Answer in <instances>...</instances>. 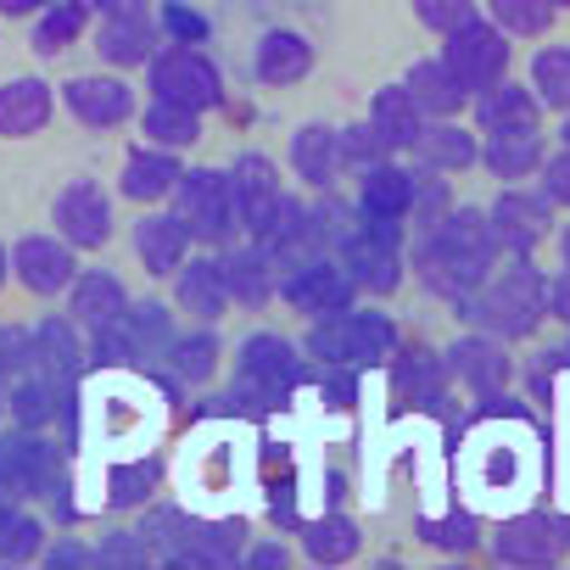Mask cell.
<instances>
[{"instance_id":"59","label":"cell","mask_w":570,"mask_h":570,"mask_svg":"<svg viewBox=\"0 0 570 570\" xmlns=\"http://www.w3.org/2000/svg\"><path fill=\"white\" fill-rule=\"evenodd\" d=\"M7 274H12V257H7V246H0V285H7Z\"/></svg>"},{"instance_id":"22","label":"cell","mask_w":570,"mask_h":570,"mask_svg":"<svg viewBox=\"0 0 570 570\" xmlns=\"http://www.w3.org/2000/svg\"><path fill=\"white\" fill-rule=\"evenodd\" d=\"M314 62H320V51H314V40L297 35V29H268V35L257 40V51H252V73H257V85H268V90L303 85V79L314 73Z\"/></svg>"},{"instance_id":"26","label":"cell","mask_w":570,"mask_h":570,"mask_svg":"<svg viewBox=\"0 0 570 570\" xmlns=\"http://www.w3.org/2000/svg\"><path fill=\"white\" fill-rule=\"evenodd\" d=\"M409 196H414V168L403 163H375L370 174H358V213L370 224H392V229H409Z\"/></svg>"},{"instance_id":"18","label":"cell","mask_w":570,"mask_h":570,"mask_svg":"<svg viewBox=\"0 0 570 570\" xmlns=\"http://www.w3.org/2000/svg\"><path fill=\"white\" fill-rule=\"evenodd\" d=\"M229 202H235V224L246 229V235H257L268 218H274V207H279V196H285V185H279V168H274V157H263V151H240L229 168Z\"/></svg>"},{"instance_id":"17","label":"cell","mask_w":570,"mask_h":570,"mask_svg":"<svg viewBox=\"0 0 570 570\" xmlns=\"http://www.w3.org/2000/svg\"><path fill=\"white\" fill-rule=\"evenodd\" d=\"M442 358H448V375H453L470 397H498V392H509V381H514L509 342H498V336H487V331L459 336Z\"/></svg>"},{"instance_id":"9","label":"cell","mask_w":570,"mask_h":570,"mask_svg":"<svg viewBox=\"0 0 570 570\" xmlns=\"http://www.w3.org/2000/svg\"><path fill=\"white\" fill-rule=\"evenodd\" d=\"M274 297L292 303L303 320H325V314H336V308H353L358 285L347 279V268H342L331 252H314V257H303V263H285V268H279Z\"/></svg>"},{"instance_id":"58","label":"cell","mask_w":570,"mask_h":570,"mask_svg":"<svg viewBox=\"0 0 570 570\" xmlns=\"http://www.w3.org/2000/svg\"><path fill=\"white\" fill-rule=\"evenodd\" d=\"M559 118H564V124H559V146L570 151V112H559Z\"/></svg>"},{"instance_id":"43","label":"cell","mask_w":570,"mask_h":570,"mask_svg":"<svg viewBox=\"0 0 570 570\" xmlns=\"http://www.w3.org/2000/svg\"><path fill=\"white\" fill-rule=\"evenodd\" d=\"M487 18L509 40H542L553 29V7H548V0H487Z\"/></svg>"},{"instance_id":"11","label":"cell","mask_w":570,"mask_h":570,"mask_svg":"<svg viewBox=\"0 0 570 570\" xmlns=\"http://www.w3.org/2000/svg\"><path fill=\"white\" fill-rule=\"evenodd\" d=\"M487 229H492V246L498 257H531L548 235H553V202L542 190H520V185H503L487 207Z\"/></svg>"},{"instance_id":"57","label":"cell","mask_w":570,"mask_h":570,"mask_svg":"<svg viewBox=\"0 0 570 570\" xmlns=\"http://www.w3.org/2000/svg\"><path fill=\"white\" fill-rule=\"evenodd\" d=\"M553 525H559V537H564V553H570V509H564V514H553Z\"/></svg>"},{"instance_id":"12","label":"cell","mask_w":570,"mask_h":570,"mask_svg":"<svg viewBox=\"0 0 570 570\" xmlns=\"http://www.w3.org/2000/svg\"><path fill=\"white\" fill-rule=\"evenodd\" d=\"M157 7L151 0H112L101 7V29H96V57L124 73V68H146L157 51Z\"/></svg>"},{"instance_id":"21","label":"cell","mask_w":570,"mask_h":570,"mask_svg":"<svg viewBox=\"0 0 570 570\" xmlns=\"http://www.w3.org/2000/svg\"><path fill=\"white\" fill-rule=\"evenodd\" d=\"M168 279H174V303H179L185 320L218 325L229 314V285H224V263L218 257H185Z\"/></svg>"},{"instance_id":"8","label":"cell","mask_w":570,"mask_h":570,"mask_svg":"<svg viewBox=\"0 0 570 570\" xmlns=\"http://www.w3.org/2000/svg\"><path fill=\"white\" fill-rule=\"evenodd\" d=\"M146 85H151V96L179 101L190 112L224 107V73L213 68V57L202 46H157L146 62Z\"/></svg>"},{"instance_id":"46","label":"cell","mask_w":570,"mask_h":570,"mask_svg":"<svg viewBox=\"0 0 570 570\" xmlns=\"http://www.w3.org/2000/svg\"><path fill=\"white\" fill-rule=\"evenodd\" d=\"M336 157H342V174H370L375 163H386L392 151H386V140L370 129V124H347V129H336Z\"/></svg>"},{"instance_id":"28","label":"cell","mask_w":570,"mask_h":570,"mask_svg":"<svg viewBox=\"0 0 570 570\" xmlns=\"http://www.w3.org/2000/svg\"><path fill=\"white\" fill-rule=\"evenodd\" d=\"M57 112V90L46 79H7L0 85V140H29L51 124Z\"/></svg>"},{"instance_id":"34","label":"cell","mask_w":570,"mask_h":570,"mask_svg":"<svg viewBox=\"0 0 570 570\" xmlns=\"http://www.w3.org/2000/svg\"><path fill=\"white\" fill-rule=\"evenodd\" d=\"M297 537H303V559H308V564H353V559L364 553V531H358V520L342 514V509H325V514L303 520Z\"/></svg>"},{"instance_id":"6","label":"cell","mask_w":570,"mask_h":570,"mask_svg":"<svg viewBox=\"0 0 570 570\" xmlns=\"http://www.w3.org/2000/svg\"><path fill=\"white\" fill-rule=\"evenodd\" d=\"M331 257L347 268V279L358 285V292H370V297H392L397 285H403V268H409V257H403V229L370 224L364 213H358V224L342 235V246H336Z\"/></svg>"},{"instance_id":"13","label":"cell","mask_w":570,"mask_h":570,"mask_svg":"<svg viewBox=\"0 0 570 570\" xmlns=\"http://www.w3.org/2000/svg\"><path fill=\"white\" fill-rule=\"evenodd\" d=\"M57 487H62V459L40 431L18 425L12 436H0V492L23 503V498H57Z\"/></svg>"},{"instance_id":"25","label":"cell","mask_w":570,"mask_h":570,"mask_svg":"<svg viewBox=\"0 0 570 570\" xmlns=\"http://www.w3.org/2000/svg\"><path fill=\"white\" fill-rule=\"evenodd\" d=\"M414 163L420 168H436V174H464V168H475L481 163V135L475 129H464L459 118H425V129L414 135Z\"/></svg>"},{"instance_id":"51","label":"cell","mask_w":570,"mask_h":570,"mask_svg":"<svg viewBox=\"0 0 570 570\" xmlns=\"http://www.w3.org/2000/svg\"><path fill=\"white\" fill-rule=\"evenodd\" d=\"M542 196L553 202V207H570V151L559 146V157H542Z\"/></svg>"},{"instance_id":"45","label":"cell","mask_w":570,"mask_h":570,"mask_svg":"<svg viewBox=\"0 0 570 570\" xmlns=\"http://www.w3.org/2000/svg\"><path fill=\"white\" fill-rule=\"evenodd\" d=\"M475 537H481L475 509H448L442 520H436V514H425V520H420V542H431L436 553H470V548H475Z\"/></svg>"},{"instance_id":"32","label":"cell","mask_w":570,"mask_h":570,"mask_svg":"<svg viewBox=\"0 0 570 570\" xmlns=\"http://www.w3.org/2000/svg\"><path fill=\"white\" fill-rule=\"evenodd\" d=\"M135 257H140V268H146L151 279H168V274L190 257V235H185V224H179L174 213L146 207V218L135 224Z\"/></svg>"},{"instance_id":"42","label":"cell","mask_w":570,"mask_h":570,"mask_svg":"<svg viewBox=\"0 0 570 570\" xmlns=\"http://www.w3.org/2000/svg\"><path fill=\"white\" fill-rule=\"evenodd\" d=\"M531 96L542 101V112H570V46L531 51Z\"/></svg>"},{"instance_id":"47","label":"cell","mask_w":570,"mask_h":570,"mask_svg":"<svg viewBox=\"0 0 570 570\" xmlns=\"http://www.w3.org/2000/svg\"><path fill=\"white\" fill-rule=\"evenodd\" d=\"M448 207H453V196H448V174H436V168H420V163H414L409 224H414V229H425V224H436V218H442Z\"/></svg>"},{"instance_id":"55","label":"cell","mask_w":570,"mask_h":570,"mask_svg":"<svg viewBox=\"0 0 570 570\" xmlns=\"http://www.w3.org/2000/svg\"><path fill=\"white\" fill-rule=\"evenodd\" d=\"M46 0H0V18H35Z\"/></svg>"},{"instance_id":"49","label":"cell","mask_w":570,"mask_h":570,"mask_svg":"<svg viewBox=\"0 0 570 570\" xmlns=\"http://www.w3.org/2000/svg\"><path fill=\"white\" fill-rule=\"evenodd\" d=\"M151 564V548L140 531H112L96 542V570H146Z\"/></svg>"},{"instance_id":"44","label":"cell","mask_w":570,"mask_h":570,"mask_svg":"<svg viewBox=\"0 0 570 570\" xmlns=\"http://www.w3.org/2000/svg\"><path fill=\"white\" fill-rule=\"evenodd\" d=\"M40 553H46V525L23 503L0 514V564H29Z\"/></svg>"},{"instance_id":"54","label":"cell","mask_w":570,"mask_h":570,"mask_svg":"<svg viewBox=\"0 0 570 570\" xmlns=\"http://www.w3.org/2000/svg\"><path fill=\"white\" fill-rule=\"evenodd\" d=\"M285 559H292V553H285L279 542H263V548H252V553H246V564H252V570H279Z\"/></svg>"},{"instance_id":"37","label":"cell","mask_w":570,"mask_h":570,"mask_svg":"<svg viewBox=\"0 0 570 570\" xmlns=\"http://www.w3.org/2000/svg\"><path fill=\"white\" fill-rule=\"evenodd\" d=\"M29 353H35V364H40L51 381H62V386H73V381L85 375V347H79V331H73V325H62V320L35 325V331H29Z\"/></svg>"},{"instance_id":"52","label":"cell","mask_w":570,"mask_h":570,"mask_svg":"<svg viewBox=\"0 0 570 570\" xmlns=\"http://www.w3.org/2000/svg\"><path fill=\"white\" fill-rule=\"evenodd\" d=\"M548 314L559 320V325H570V268L559 263V274L548 279Z\"/></svg>"},{"instance_id":"16","label":"cell","mask_w":570,"mask_h":570,"mask_svg":"<svg viewBox=\"0 0 570 570\" xmlns=\"http://www.w3.org/2000/svg\"><path fill=\"white\" fill-rule=\"evenodd\" d=\"M62 107L73 112V124L107 135V129H124L135 118V90L124 85V73H79L62 85Z\"/></svg>"},{"instance_id":"20","label":"cell","mask_w":570,"mask_h":570,"mask_svg":"<svg viewBox=\"0 0 570 570\" xmlns=\"http://www.w3.org/2000/svg\"><path fill=\"white\" fill-rule=\"evenodd\" d=\"M12 268H18V279L29 285L35 297H57V292H68L73 274H79L73 246H68L57 229H51V235H23V240L12 246Z\"/></svg>"},{"instance_id":"60","label":"cell","mask_w":570,"mask_h":570,"mask_svg":"<svg viewBox=\"0 0 570 570\" xmlns=\"http://www.w3.org/2000/svg\"><path fill=\"white\" fill-rule=\"evenodd\" d=\"M548 7H553V12H570V0H548Z\"/></svg>"},{"instance_id":"56","label":"cell","mask_w":570,"mask_h":570,"mask_svg":"<svg viewBox=\"0 0 570 570\" xmlns=\"http://www.w3.org/2000/svg\"><path fill=\"white\" fill-rule=\"evenodd\" d=\"M559 263H564V268H570V224H564V229H559Z\"/></svg>"},{"instance_id":"5","label":"cell","mask_w":570,"mask_h":570,"mask_svg":"<svg viewBox=\"0 0 570 570\" xmlns=\"http://www.w3.org/2000/svg\"><path fill=\"white\" fill-rule=\"evenodd\" d=\"M297 375H303V358H297L292 342L279 331H252L235 353V403L263 414L297 386Z\"/></svg>"},{"instance_id":"36","label":"cell","mask_w":570,"mask_h":570,"mask_svg":"<svg viewBox=\"0 0 570 570\" xmlns=\"http://www.w3.org/2000/svg\"><path fill=\"white\" fill-rule=\"evenodd\" d=\"M481 168L498 185H520L542 168V129L537 135H481Z\"/></svg>"},{"instance_id":"53","label":"cell","mask_w":570,"mask_h":570,"mask_svg":"<svg viewBox=\"0 0 570 570\" xmlns=\"http://www.w3.org/2000/svg\"><path fill=\"white\" fill-rule=\"evenodd\" d=\"M40 559H46V564H85V570H96V548H85V542H57V548H46Z\"/></svg>"},{"instance_id":"27","label":"cell","mask_w":570,"mask_h":570,"mask_svg":"<svg viewBox=\"0 0 570 570\" xmlns=\"http://www.w3.org/2000/svg\"><path fill=\"white\" fill-rule=\"evenodd\" d=\"M179 157L168 151V146H151V140H140L129 157H124V168H118V196H129V202H140V207H157V202H168V190L179 185Z\"/></svg>"},{"instance_id":"29","label":"cell","mask_w":570,"mask_h":570,"mask_svg":"<svg viewBox=\"0 0 570 570\" xmlns=\"http://www.w3.org/2000/svg\"><path fill=\"white\" fill-rule=\"evenodd\" d=\"M124 308H129V292H124V279H118V274H107V268H85V274H73V285H68V314H73V325H85V331H107V325H118Z\"/></svg>"},{"instance_id":"1","label":"cell","mask_w":570,"mask_h":570,"mask_svg":"<svg viewBox=\"0 0 570 570\" xmlns=\"http://www.w3.org/2000/svg\"><path fill=\"white\" fill-rule=\"evenodd\" d=\"M409 257H414V279L425 285L431 297L459 303L492 274L498 246H492V229H487L481 207H448L436 224L414 229V252Z\"/></svg>"},{"instance_id":"2","label":"cell","mask_w":570,"mask_h":570,"mask_svg":"<svg viewBox=\"0 0 570 570\" xmlns=\"http://www.w3.org/2000/svg\"><path fill=\"white\" fill-rule=\"evenodd\" d=\"M453 308L470 331H487L498 342H525V336H537V325L548 314V274L531 257H509L503 268L492 263V274Z\"/></svg>"},{"instance_id":"40","label":"cell","mask_w":570,"mask_h":570,"mask_svg":"<svg viewBox=\"0 0 570 570\" xmlns=\"http://www.w3.org/2000/svg\"><path fill=\"white\" fill-rule=\"evenodd\" d=\"M135 118H140V140H151V146L190 151V146L202 140V112H190V107H179V101L151 96L146 107H135Z\"/></svg>"},{"instance_id":"61","label":"cell","mask_w":570,"mask_h":570,"mask_svg":"<svg viewBox=\"0 0 570 570\" xmlns=\"http://www.w3.org/2000/svg\"><path fill=\"white\" fill-rule=\"evenodd\" d=\"M559 358H564V364H570V342H564V353H559Z\"/></svg>"},{"instance_id":"50","label":"cell","mask_w":570,"mask_h":570,"mask_svg":"<svg viewBox=\"0 0 570 570\" xmlns=\"http://www.w3.org/2000/svg\"><path fill=\"white\" fill-rule=\"evenodd\" d=\"M414 18H420V29H431V35H453L459 23L481 18V7H475V0H414Z\"/></svg>"},{"instance_id":"14","label":"cell","mask_w":570,"mask_h":570,"mask_svg":"<svg viewBox=\"0 0 570 570\" xmlns=\"http://www.w3.org/2000/svg\"><path fill=\"white\" fill-rule=\"evenodd\" d=\"M492 559L498 564H514V570H548L564 559V537L553 525V514L542 509H514L498 520L492 531Z\"/></svg>"},{"instance_id":"35","label":"cell","mask_w":570,"mask_h":570,"mask_svg":"<svg viewBox=\"0 0 570 570\" xmlns=\"http://www.w3.org/2000/svg\"><path fill=\"white\" fill-rule=\"evenodd\" d=\"M364 124L386 140V151H409L414 135L425 129V118H420V107L409 101L403 85H381V90L370 96V118H364Z\"/></svg>"},{"instance_id":"31","label":"cell","mask_w":570,"mask_h":570,"mask_svg":"<svg viewBox=\"0 0 570 570\" xmlns=\"http://www.w3.org/2000/svg\"><path fill=\"white\" fill-rule=\"evenodd\" d=\"M397 85L409 90V101L420 107V118H459V112L470 107V90L448 73V62H442V57H420Z\"/></svg>"},{"instance_id":"41","label":"cell","mask_w":570,"mask_h":570,"mask_svg":"<svg viewBox=\"0 0 570 570\" xmlns=\"http://www.w3.org/2000/svg\"><path fill=\"white\" fill-rule=\"evenodd\" d=\"M157 481H163V464L140 448V453H124L112 470H107V503L112 509H140L151 492H157Z\"/></svg>"},{"instance_id":"4","label":"cell","mask_w":570,"mask_h":570,"mask_svg":"<svg viewBox=\"0 0 570 570\" xmlns=\"http://www.w3.org/2000/svg\"><path fill=\"white\" fill-rule=\"evenodd\" d=\"M308 353L325 370H381L397 353V325L370 308H336V314L314 320Z\"/></svg>"},{"instance_id":"48","label":"cell","mask_w":570,"mask_h":570,"mask_svg":"<svg viewBox=\"0 0 570 570\" xmlns=\"http://www.w3.org/2000/svg\"><path fill=\"white\" fill-rule=\"evenodd\" d=\"M157 35H168V46H207L213 23H207V12L190 7V0H168L157 12Z\"/></svg>"},{"instance_id":"38","label":"cell","mask_w":570,"mask_h":570,"mask_svg":"<svg viewBox=\"0 0 570 570\" xmlns=\"http://www.w3.org/2000/svg\"><path fill=\"white\" fill-rule=\"evenodd\" d=\"M218 336H213V325H202V331H174V342L163 347V370L174 375V381H185V386H202V381H213L218 375Z\"/></svg>"},{"instance_id":"33","label":"cell","mask_w":570,"mask_h":570,"mask_svg":"<svg viewBox=\"0 0 570 570\" xmlns=\"http://www.w3.org/2000/svg\"><path fill=\"white\" fill-rule=\"evenodd\" d=\"M101 425L96 431H107V436H124V453H140L146 442H151V431H157V403L140 392V386H101Z\"/></svg>"},{"instance_id":"30","label":"cell","mask_w":570,"mask_h":570,"mask_svg":"<svg viewBox=\"0 0 570 570\" xmlns=\"http://www.w3.org/2000/svg\"><path fill=\"white\" fill-rule=\"evenodd\" d=\"M285 163L308 190H336L342 179V157H336V129L331 124H303L285 140Z\"/></svg>"},{"instance_id":"24","label":"cell","mask_w":570,"mask_h":570,"mask_svg":"<svg viewBox=\"0 0 570 570\" xmlns=\"http://www.w3.org/2000/svg\"><path fill=\"white\" fill-rule=\"evenodd\" d=\"M218 263H224V285H229V308H268L274 303L279 263L263 252V240H240Z\"/></svg>"},{"instance_id":"3","label":"cell","mask_w":570,"mask_h":570,"mask_svg":"<svg viewBox=\"0 0 570 570\" xmlns=\"http://www.w3.org/2000/svg\"><path fill=\"white\" fill-rule=\"evenodd\" d=\"M151 559L174 564V570H224V564H240V548H246V520L240 514H190V509H146V525H140Z\"/></svg>"},{"instance_id":"39","label":"cell","mask_w":570,"mask_h":570,"mask_svg":"<svg viewBox=\"0 0 570 570\" xmlns=\"http://www.w3.org/2000/svg\"><path fill=\"white\" fill-rule=\"evenodd\" d=\"M90 0H46V7L35 12V35H29V46H35V57H62L85 29H90Z\"/></svg>"},{"instance_id":"10","label":"cell","mask_w":570,"mask_h":570,"mask_svg":"<svg viewBox=\"0 0 570 570\" xmlns=\"http://www.w3.org/2000/svg\"><path fill=\"white\" fill-rule=\"evenodd\" d=\"M442 62H448V73L475 96V90L509 79V35H503L492 18H470V23H459L453 35H442Z\"/></svg>"},{"instance_id":"19","label":"cell","mask_w":570,"mask_h":570,"mask_svg":"<svg viewBox=\"0 0 570 570\" xmlns=\"http://www.w3.org/2000/svg\"><path fill=\"white\" fill-rule=\"evenodd\" d=\"M470 112H475L481 135H537L542 129V101L531 96V85H514V79H498V85L475 90Z\"/></svg>"},{"instance_id":"15","label":"cell","mask_w":570,"mask_h":570,"mask_svg":"<svg viewBox=\"0 0 570 570\" xmlns=\"http://www.w3.org/2000/svg\"><path fill=\"white\" fill-rule=\"evenodd\" d=\"M51 224H57V235H62L73 252H96V246H107V235H112V196H107L96 179H73V185L57 190Z\"/></svg>"},{"instance_id":"23","label":"cell","mask_w":570,"mask_h":570,"mask_svg":"<svg viewBox=\"0 0 570 570\" xmlns=\"http://www.w3.org/2000/svg\"><path fill=\"white\" fill-rule=\"evenodd\" d=\"M453 375H448V358L431 353V347H403L392 353V392L397 403H409L414 414H431L442 397H448Z\"/></svg>"},{"instance_id":"7","label":"cell","mask_w":570,"mask_h":570,"mask_svg":"<svg viewBox=\"0 0 570 570\" xmlns=\"http://www.w3.org/2000/svg\"><path fill=\"white\" fill-rule=\"evenodd\" d=\"M168 213L185 224L190 240H202V246H229V240H235L229 174H224V168H185L179 185L168 190Z\"/></svg>"}]
</instances>
